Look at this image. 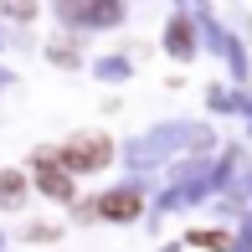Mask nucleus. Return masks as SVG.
Listing matches in <instances>:
<instances>
[{"instance_id": "nucleus-1", "label": "nucleus", "mask_w": 252, "mask_h": 252, "mask_svg": "<svg viewBox=\"0 0 252 252\" xmlns=\"http://www.w3.org/2000/svg\"><path fill=\"white\" fill-rule=\"evenodd\" d=\"M108 155H113V144L103 139V134H72L52 159H57L62 170H72V175H83V170H103V165H108Z\"/></svg>"}, {"instance_id": "nucleus-2", "label": "nucleus", "mask_w": 252, "mask_h": 252, "mask_svg": "<svg viewBox=\"0 0 252 252\" xmlns=\"http://www.w3.org/2000/svg\"><path fill=\"white\" fill-rule=\"evenodd\" d=\"M36 186L47 190V196H57V201L72 196V180H67V170H57L52 155H36Z\"/></svg>"}, {"instance_id": "nucleus-3", "label": "nucleus", "mask_w": 252, "mask_h": 252, "mask_svg": "<svg viewBox=\"0 0 252 252\" xmlns=\"http://www.w3.org/2000/svg\"><path fill=\"white\" fill-rule=\"evenodd\" d=\"M98 211L108 216V221H134V216H139V196H134V190H113V196L98 201Z\"/></svg>"}, {"instance_id": "nucleus-4", "label": "nucleus", "mask_w": 252, "mask_h": 252, "mask_svg": "<svg viewBox=\"0 0 252 252\" xmlns=\"http://www.w3.org/2000/svg\"><path fill=\"white\" fill-rule=\"evenodd\" d=\"M21 196V175H5L0 180V201H16Z\"/></svg>"}, {"instance_id": "nucleus-5", "label": "nucleus", "mask_w": 252, "mask_h": 252, "mask_svg": "<svg viewBox=\"0 0 252 252\" xmlns=\"http://www.w3.org/2000/svg\"><path fill=\"white\" fill-rule=\"evenodd\" d=\"M5 10H10L16 21H31V10H36V5H31V0H5Z\"/></svg>"}, {"instance_id": "nucleus-6", "label": "nucleus", "mask_w": 252, "mask_h": 252, "mask_svg": "<svg viewBox=\"0 0 252 252\" xmlns=\"http://www.w3.org/2000/svg\"><path fill=\"white\" fill-rule=\"evenodd\" d=\"M190 242H201V247H226V237H221V232H196Z\"/></svg>"}]
</instances>
